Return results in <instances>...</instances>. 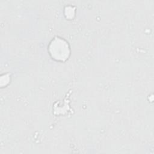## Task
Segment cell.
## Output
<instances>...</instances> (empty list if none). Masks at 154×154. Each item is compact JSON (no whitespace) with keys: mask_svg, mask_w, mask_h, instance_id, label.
Segmentation results:
<instances>
[{"mask_svg":"<svg viewBox=\"0 0 154 154\" xmlns=\"http://www.w3.org/2000/svg\"><path fill=\"white\" fill-rule=\"evenodd\" d=\"M49 49L52 57L57 60H66L70 53L67 42L60 38H56L52 41Z\"/></svg>","mask_w":154,"mask_h":154,"instance_id":"obj_1","label":"cell"}]
</instances>
